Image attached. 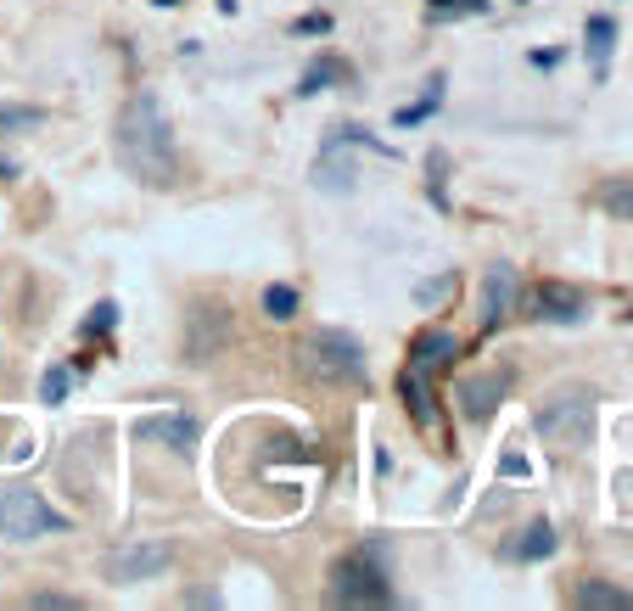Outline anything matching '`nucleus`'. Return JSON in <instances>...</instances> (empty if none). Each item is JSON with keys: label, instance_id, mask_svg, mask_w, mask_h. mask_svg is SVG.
I'll return each instance as SVG.
<instances>
[{"label": "nucleus", "instance_id": "1", "mask_svg": "<svg viewBox=\"0 0 633 611\" xmlns=\"http://www.w3.org/2000/svg\"><path fill=\"white\" fill-rule=\"evenodd\" d=\"M113 146H118V163L135 174L141 186L152 191H168L179 180V157H174V124L163 113V102L152 91H135L118 113V130H113Z\"/></svg>", "mask_w": 633, "mask_h": 611}, {"label": "nucleus", "instance_id": "2", "mask_svg": "<svg viewBox=\"0 0 633 611\" xmlns=\"http://www.w3.org/2000/svg\"><path fill=\"white\" fill-rule=\"evenodd\" d=\"M331 600H336V605H393V600H398V594H393V578H387V567L376 561L371 545L336 561V572H331Z\"/></svg>", "mask_w": 633, "mask_h": 611}, {"label": "nucleus", "instance_id": "3", "mask_svg": "<svg viewBox=\"0 0 633 611\" xmlns=\"http://www.w3.org/2000/svg\"><path fill=\"white\" fill-rule=\"evenodd\" d=\"M0 534L12 545H34L45 534H68V516L45 505V494L34 488H0Z\"/></svg>", "mask_w": 633, "mask_h": 611}, {"label": "nucleus", "instance_id": "4", "mask_svg": "<svg viewBox=\"0 0 633 611\" xmlns=\"http://www.w3.org/2000/svg\"><path fill=\"white\" fill-rule=\"evenodd\" d=\"M309 360L325 382H353V387H365L371 382V365H365V342H359L353 331L342 325H320L309 336Z\"/></svg>", "mask_w": 633, "mask_h": 611}, {"label": "nucleus", "instance_id": "5", "mask_svg": "<svg viewBox=\"0 0 633 611\" xmlns=\"http://www.w3.org/2000/svg\"><path fill=\"white\" fill-rule=\"evenodd\" d=\"M589 426H594V393H561V398H550L544 410H538V432H544L550 444H561V449H583L589 444Z\"/></svg>", "mask_w": 633, "mask_h": 611}, {"label": "nucleus", "instance_id": "6", "mask_svg": "<svg viewBox=\"0 0 633 611\" xmlns=\"http://www.w3.org/2000/svg\"><path fill=\"white\" fill-rule=\"evenodd\" d=\"M521 298H527L521 270H516V265H494V270L482 276V314H477L482 336H494V331L516 314V303H521Z\"/></svg>", "mask_w": 633, "mask_h": 611}, {"label": "nucleus", "instance_id": "7", "mask_svg": "<svg viewBox=\"0 0 633 611\" xmlns=\"http://www.w3.org/2000/svg\"><path fill=\"white\" fill-rule=\"evenodd\" d=\"M168 561H174V550L163 539H135V545H124V550L107 556V578L113 583H146V578L168 572Z\"/></svg>", "mask_w": 633, "mask_h": 611}, {"label": "nucleus", "instance_id": "8", "mask_svg": "<svg viewBox=\"0 0 633 611\" xmlns=\"http://www.w3.org/2000/svg\"><path fill=\"white\" fill-rule=\"evenodd\" d=\"M510 387H516V376H510L505 365H499V371H482V376H466L460 393H455V398H460V415H466V421H488V415L510 398Z\"/></svg>", "mask_w": 633, "mask_h": 611}, {"label": "nucleus", "instance_id": "9", "mask_svg": "<svg viewBox=\"0 0 633 611\" xmlns=\"http://www.w3.org/2000/svg\"><path fill=\"white\" fill-rule=\"evenodd\" d=\"M135 432H141V438L168 444L174 455H186V460H191V455H197V444H203V426H197L191 415H146Z\"/></svg>", "mask_w": 633, "mask_h": 611}, {"label": "nucleus", "instance_id": "10", "mask_svg": "<svg viewBox=\"0 0 633 611\" xmlns=\"http://www.w3.org/2000/svg\"><path fill=\"white\" fill-rule=\"evenodd\" d=\"M532 309H538V320H550V325H578L583 320V292L567 287V281H538Z\"/></svg>", "mask_w": 633, "mask_h": 611}, {"label": "nucleus", "instance_id": "11", "mask_svg": "<svg viewBox=\"0 0 633 611\" xmlns=\"http://www.w3.org/2000/svg\"><path fill=\"white\" fill-rule=\"evenodd\" d=\"M455 354H460V336H455V331H443V325H426V331L409 342V371L432 376V371H443Z\"/></svg>", "mask_w": 633, "mask_h": 611}, {"label": "nucleus", "instance_id": "12", "mask_svg": "<svg viewBox=\"0 0 633 611\" xmlns=\"http://www.w3.org/2000/svg\"><path fill=\"white\" fill-rule=\"evenodd\" d=\"M398 393H404V404H409V421L426 432V438H432V432H443V421H437V398H432V376H421V371L404 365Z\"/></svg>", "mask_w": 633, "mask_h": 611}, {"label": "nucleus", "instance_id": "13", "mask_svg": "<svg viewBox=\"0 0 633 611\" xmlns=\"http://www.w3.org/2000/svg\"><path fill=\"white\" fill-rule=\"evenodd\" d=\"M572 605H578V611H633V594L616 589L611 578H583V583L572 589Z\"/></svg>", "mask_w": 633, "mask_h": 611}, {"label": "nucleus", "instance_id": "14", "mask_svg": "<svg viewBox=\"0 0 633 611\" xmlns=\"http://www.w3.org/2000/svg\"><path fill=\"white\" fill-rule=\"evenodd\" d=\"M556 545H561V539H556L550 521H532L527 534H516V539L505 545V556H510V561H550V556H556Z\"/></svg>", "mask_w": 633, "mask_h": 611}, {"label": "nucleus", "instance_id": "15", "mask_svg": "<svg viewBox=\"0 0 633 611\" xmlns=\"http://www.w3.org/2000/svg\"><path fill=\"white\" fill-rule=\"evenodd\" d=\"M611 51H616V23L611 18H589V68H594V79H605Z\"/></svg>", "mask_w": 633, "mask_h": 611}, {"label": "nucleus", "instance_id": "16", "mask_svg": "<svg viewBox=\"0 0 633 611\" xmlns=\"http://www.w3.org/2000/svg\"><path fill=\"white\" fill-rule=\"evenodd\" d=\"M298 309H303V298H298V287H287V281H276V287L263 292V314H269V320L287 325V320H298Z\"/></svg>", "mask_w": 633, "mask_h": 611}, {"label": "nucleus", "instance_id": "17", "mask_svg": "<svg viewBox=\"0 0 633 611\" xmlns=\"http://www.w3.org/2000/svg\"><path fill=\"white\" fill-rule=\"evenodd\" d=\"M336 79H347V68L336 62V56H320L303 79H298V96H320L325 91V84H336Z\"/></svg>", "mask_w": 633, "mask_h": 611}, {"label": "nucleus", "instance_id": "18", "mask_svg": "<svg viewBox=\"0 0 633 611\" xmlns=\"http://www.w3.org/2000/svg\"><path fill=\"white\" fill-rule=\"evenodd\" d=\"M437 107H443V73H437V79L426 84V96H421L415 107H398V124H404V130H409V124H426V118H432Z\"/></svg>", "mask_w": 633, "mask_h": 611}, {"label": "nucleus", "instance_id": "19", "mask_svg": "<svg viewBox=\"0 0 633 611\" xmlns=\"http://www.w3.org/2000/svg\"><path fill=\"white\" fill-rule=\"evenodd\" d=\"M45 113L40 107H0V135H18V130H40Z\"/></svg>", "mask_w": 633, "mask_h": 611}, {"label": "nucleus", "instance_id": "20", "mask_svg": "<svg viewBox=\"0 0 633 611\" xmlns=\"http://www.w3.org/2000/svg\"><path fill=\"white\" fill-rule=\"evenodd\" d=\"M600 208H605V214H616V219H627V214H633V180L605 186V191H600Z\"/></svg>", "mask_w": 633, "mask_h": 611}, {"label": "nucleus", "instance_id": "21", "mask_svg": "<svg viewBox=\"0 0 633 611\" xmlns=\"http://www.w3.org/2000/svg\"><path fill=\"white\" fill-rule=\"evenodd\" d=\"M68 387H73V371H62V365H56V371H45L40 398H45V404H62V398H68Z\"/></svg>", "mask_w": 633, "mask_h": 611}, {"label": "nucleus", "instance_id": "22", "mask_svg": "<svg viewBox=\"0 0 633 611\" xmlns=\"http://www.w3.org/2000/svg\"><path fill=\"white\" fill-rule=\"evenodd\" d=\"M113 325H118V303H96V309H90V320H84V336L113 331Z\"/></svg>", "mask_w": 633, "mask_h": 611}, {"label": "nucleus", "instance_id": "23", "mask_svg": "<svg viewBox=\"0 0 633 611\" xmlns=\"http://www.w3.org/2000/svg\"><path fill=\"white\" fill-rule=\"evenodd\" d=\"M29 605H40V611H79L73 594H29Z\"/></svg>", "mask_w": 633, "mask_h": 611}, {"label": "nucleus", "instance_id": "24", "mask_svg": "<svg viewBox=\"0 0 633 611\" xmlns=\"http://www.w3.org/2000/svg\"><path fill=\"white\" fill-rule=\"evenodd\" d=\"M448 292H455V276H443V281H426V287H421V303H432V298L443 303Z\"/></svg>", "mask_w": 633, "mask_h": 611}, {"label": "nucleus", "instance_id": "25", "mask_svg": "<svg viewBox=\"0 0 633 611\" xmlns=\"http://www.w3.org/2000/svg\"><path fill=\"white\" fill-rule=\"evenodd\" d=\"M499 472H505V477H532V466H527L521 455H505V460H499Z\"/></svg>", "mask_w": 633, "mask_h": 611}, {"label": "nucleus", "instance_id": "26", "mask_svg": "<svg viewBox=\"0 0 633 611\" xmlns=\"http://www.w3.org/2000/svg\"><path fill=\"white\" fill-rule=\"evenodd\" d=\"M325 29H331V23H325L320 12H314V18H298V34H325Z\"/></svg>", "mask_w": 633, "mask_h": 611}, {"label": "nucleus", "instance_id": "27", "mask_svg": "<svg viewBox=\"0 0 633 611\" xmlns=\"http://www.w3.org/2000/svg\"><path fill=\"white\" fill-rule=\"evenodd\" d=\"M488 0H448V12H482Z\"/></svg>", "mask_w": 633, "mask_h": 611}, {"label": "nucleus", "instance_id": "28", "mask_svg": "<svg viewBox=\"0 0 633 611\" xmlns=\"http://www.w3.org/2000/svg\"><path fill=\"white\" fill-rule=\"evenodd\" d=\"M0 180H18V163H7V157H0Z\"/></svg>", "mask_w": 633, "mask_h": 611}, {"label": "nucleus", "instance_id": "29", "mask_svg": "<svg viewBox=\"0 0 633 611\" xmlns=\"http://www.w3.org/2000/svg\"><path fill=\"white\" fill-rule=\"evenodd\" d=\"M219 12H225V18H236V0H219Z\"/></svg>", "mask_w": 633, "mask_h": 611}, {"label": "nucleus", "instance_id": "30", "mask_svg": "<svg viewBox=\"0 0 633 611\" xmlns=\"http://www.w3.org/2000/svg\"><path fill=\"white\" fill-rule=\"evenodd\" d=\"M157 7H179V0H157Z\"/></svg>", "mask_w": 633, "mask_h": 611}]
</instances>
